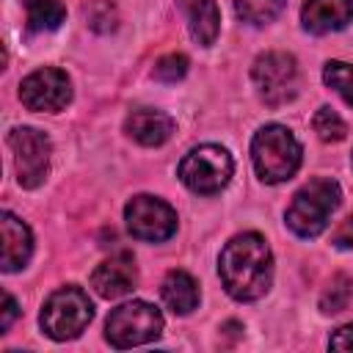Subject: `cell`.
<instances>
[{
	"label": "cell",
	"mask_w": 353,
	"mask_h": 353,
	"mask_svg": "<svg viewBox=\"0 0 353 353\" xmlns=\"http://www.w3.org/2000/svg\"><path fill=\"white\" fill-rule=\"evenodd\" d=\"M218 273L226 292L237 301H256L270 290L273 254L262 234L243 232L232 237L218 259Z\"/></svg>",
	"instance_id": "cell-1"
},
{
	"label": "cell",
	"mask_w": 353,
	"mask_h": 353,
	"mask_svg": "<svg viewBox=\"0 0 353 353\" xmlns=\"http://www.w3.org/2000/svg\"><path fill=\"white\" fill-rule=\"evenodd\" d=\"M254 171L262 182L279 185L287 182L301 165V143L281 124H265L251 141Z\"/></svg>",
	"instance_id": "cell-2"
},
{
	"label": "cell",
	"mask_w": 353,
	"mask_h": 353,
	"mask_svg": "<svg viewBox=\"0 0 353 353\" xmlns=\"http://www.w3.org/2000/svg\"><path fill=\"white\" fill-rule=\"evenodd\" d=\"M339 201H342L339 185L328 176H317L292 196L287 207V226L298 237H317L328 226Z\"/></svg>",
	"instance_id": "cell-3"
},
{
	"label": "cell",
	"mask_w": 353,
	"mask_h": 353,
	"mask_svg": "<svg viewBox=\"0 0 353 353\" xmlns=\"http://www.w3.org/2000/svg\"><path fill=\"white\" fill-rule=\"evenodd\" d=\"M91 317H94V306H91L88 295L80 287L69 284V287L55 290L44 301L39 323L50 339L66 342V339H74L77 334H83V328L91 323Z\"/></svg>",
	"instance_id": "cell-4"
},
{
	"label": "cell",
	"mask_w": 353,
	"mask_h": 353,
	"mask_svg": "<svg viewBox=\"0 0 353 353\" xmlns=\"http://www.w3.org/2000/svg\"><path fill=\"white\" fill-rule=\"evenodd\" d=\"M232 171H234L232 154L215 143H201V146L190 149L179 163L182 185L201 196H212V193L223 190L232 179Z\"/></svg>",
	"instance_id": "cell-5"
},
{
	"label": "cell",
	"mask_w": 353,
	"mask_h": 353,
	"mask_svg": "<svg viewBox=\"0 0 353 353\" xmlns=\"http://www.w3.org/2000/svg\"><path fill=\"white\" fill-rule=\"evenodd\" d=\"M163 334V314L157 306L146 301H130L110 312L105 323V339L124 350L135 345H146Z\"/></svg>",
	"instance_id": "cell-6"
},
{
	"label": "cell",
	"mask_w": 353,
	"mask_h": 353,
	"mask_svg": "<svg viewBox=\"0 0 353 353\" xmlns=\"http://www.w3.org/2000/svg\"><path fill=\"white\" fill-rule=\"evenodd\" d=\"M251 80L265 105H287L298 94V63L290 52H265L254 61Z\"/></svg>",
	"instance_id": "cell-7"
},
{
	"label": "cell",
	"mask_w": 353,
	"mask_h": 353,
	"mask_svg": "<svg viewBox=\"0 0 353 353\" xmlns=\"http://www.w3.org/2000/svg\"><path fill=\"white\" fill-rule=\"evenodd\" d=\"M8 146L14 152V171L22 188H39L50 174V138L33 127H14L8 132Z\"/></svg>",
	"instance_id": "cell-8"
},
{
	"label": "cell",
	"mask_w": 353,
	"mask_h": 353,
	"mask_svg": "<svg viewBox=\"0 0 353 353\" xmlns=\"http://www.w3.org/2000/svg\"><path fill=\"white\" fill-rule=\"evenodd\" d=\"M124 221L132 237L146 243H163L176 232V212L157 196H135L124 207Z\"/></svg>",
	"instance_id": "cell-9"
},
{
	"label": "cell",
	"mask_w": 353,
	"mask_h": 353,
	"mask_svg": "<svg viewBox=\"0 0 353 353\" xmlns=\"http://www.w3.org/2000/svg\"><path fill=\"white\" fill-rule=\"evenodd\" d=\"M19 99L28 110L58 113L72 99V83H69L66 72H61L55 66H44V69L30 72L19 83Z\"/></svg>",
	"instance_id": "cell-10"
},
{
	"label": "cell",
	"mask_w": 353,
	"mask_h": 353,
	"mask_svg": "<svg viewBox=\"0 0 353 353\" xmlns=\"http://www.w3.org/2000/svg\"><path fill=\"white\" fill-rule=\"evenodd\" d=\"M135 284H138V268L130 254L110 256V259L99 262L91 273V287L97 290V295H102L108 301L132 292Z\"/></svg>",
	"instance_id": "cell-11"
},
{
	"label": "cell",
	"mask_w": 353,
	"mask_h": 353,
	"mask_svg": "<svg viewBox=\"0 0 353 353\" xmlns=\"http://www.w3.org/2000/svg\"><path fill=\"white\" fill-rule=\"evenodd\" d=\"M353 19V0H306L301 8V22L309 33H334L347 28Z\"/></svg>",
	"instance_id": "cell-12"
},
{
	"label": "cell",
	"mask_w": 353,
	"mask_h": 353,
	"mask_svg": "<svg viewBox=\"0 0 353 353\" xmlns=\"http://www.w3.org/2000/svg\"><path fill=\"white\" fill-rule=\"evenodd\" d=\"M124 132L141 146H160L174 132V119L154 108H138L124 119Z\"/></svg>",
	"instance_id": "cell-13"
},
{
	"label": "cell",
	"mask_w": 353,
	"mask_h": 353,
	"mask_svg": "<svg viewBox=\"0 0 353 353\" xmlns=\"http://www.w3.org/2000/svg\"><path fill=\"white\" fill-rule=\"evenodd\" d=\"M0 232H3V270L6 273H14L19 268L28 265L30 259V251H33V234L30 229L11 212H3L0 215Z\"/></svg>",
	"instance_id": "cell-14"
},
{
	"label": "cell",
	"mask_w": 353,
	"mask_h": 353,
	"mask_svg": "<svg viewBox=\"0 0 353 353\" xmlns=\"http://www.w3.org/2000/svg\"><path fill=\"white\" fill-rule=\"evenodd\" d=\"M176 3H179L182 14L188 19L190 36L201 47H210L218 39V30H221V14H218L215 0H176Z\"/></svg>",
	"instance_id": "cell-15"
},
{
	"label": "cell",
	"mask_w": 353,
	"mask_h": 353,
	"mask_svg": "<svg viewBox=\"0 0 353 353\" xmlns=\"http://www.w3.org/2000/svg\"><path fill=\"white\" fill-rule=\"evenodd\" d=\"M163 301L174 314H190L199 306V284L190 273L185 270H171L163 279Z\"/></svg>",
	"instance_id": "cell-16"
},
{
	"label": "cell",
	"mask_w": 353,
	"mask_h": 353,
	"mask_svg": "<svg viewBox=\"0 0 353 353\" xmlns=\"http://www.w3.org/2000/svg\"><path fill=\"white\" fill-rule=\"evenodd\" d=\"M22 6H25V25L30 33L55 30L66 19V8L61 0H22Z\"/></svg>",
	"instance_id": "cell-17"
},
{
	"label": "cell",
	"mask_w": 353,
	"mask_h": 353,
	"mask_svg": "<svg viewBox=\"0 0 353 353\" xmlns=\"http://www.w3.org/2000/svg\"><path fill=\"white\" fill-rule=\"evenodd\" d=\"M287 0H232L234 14L248 25H268L273 22Z\"/></svg>",
	"instance_id": "cell-18"
},
{
	"label": "cell",
	"mask_w": 353,
	"mask_h": 353,
	"mask_svg": "<svg viewBox=\"0 0 353 353\" xmlns=\"http://www.w3.org/2000/svg\"><path fill=\"white\" fill-rule=\"evenodd\" d=\"M350 295H353V279L345 276V273H336V276L331 279L328 290H325L323 298H320V309H323L325 314H336V312L347 309Z\"/></svg>",
	"instance_id": "cell-19"
},
{
	"label": "cell",
	"mask_w": 353,
	"mask_h": 353,
	"mask_svg": "<svg viewBox=\"0 0 353 353\" xmlns=\"http://www.w3.org/2000/svg\"><path fill=\"white\" fill-rule=\"evenodd\" d=\"M323 80L331 85L347 105H353V66L345 61H328L323 66Z\"/></svg>",
	"instance_id": "cell-20"
},
{
	"label": "cell",
	"mask_w": 353,
	"mask_h": 353,
	"mask_svg": "<svg viewBox=\"0 0 353 353\" xmlns=\"http://www.w3.org/2000/svg\"><path fill=\"white\" fill-rule=\"evenodd\" d=\"M312 124H314V132L320 135V141H325V143H336V141H342V138L347 135V127H345L342 116H339L336 110L325 108V105L314 113Z\"/></svg>",
	"instance_id": "cell-21"
},
{
	"label": "cell",
	"mask_w": 353,
	"mask_h": 353,
	"mask_svg": "<svg viewBox=\"0 0 353 353\" xmlns=\"http://www.w3.org/2000/svg\"><path fill=\"white\" fill-rule=\"evenodd\" d=\"M157 80L163 83H176L188 74V58L179 55V52H171V55H163L157 63H154V72H152Z\"/></svg>",
	"instance_id": "cell-22"
},
{
	"label": "cell",
	"mask_w": 353,
	"mask_h": 353,
	"mask_svg": "<svg viewBox=\"0 0 353 353\" xmlns=\"http://www.w3.org/2000/svg\"><path fill=\"white\" fill-rule=\"evenodd\" d=\"M85 17H88V25H91L94 30H99V33L113 30L116 22H119L116 8H113V3H108V0H97L91 8H85Z\"/></svg>",
	"instance_id": "cell-23"
},
{
	"label": "cell",
	"mask_w": 353,
	"mask_h": 353,
	"mask_svg": "<svg viewBox=\"0 0 353 353\" xmlns=\"http://www.w3.org/2000/svg\"><path fill=\"white\" fill-rule=\"evenodd\" d=\"M328 347H331V350H353V323L336 328V331L331 334V339H328Z\"/></svg>",
	"instance_id": "cell-24"
},
{
	"label": "cell",
	"mask_w": 353,
	"mask_h": 353,
	"mask_svg": "<svg viewBox=\"0 0 353 353\" xmlns=\"http://www.w3.org/2000/svg\"><path fill=\"white\" fill-rule=\"evenodd\" d=\"M334 245H336V248H353V215L345 218V221L336 226V232H334Z\"/></svg>",
	"instance_id": "cell-25"
},
{
	"label": "cell",
	"mask_w": 353,
	"mask_h": 353,
	"mask_svg": "<svg viewBox=\"0 0 353 353\" xmlns=\"http://www.w3.org/2000/svg\"><path fill=\"white\" fill-rule=\"evenodd\" d=\"M17 314H19V309H17V301H14V298L6 292V295H3V317H0V331H8Z\"/></svg>",
	"instance_id": "cell-26"
}]
</instances>
